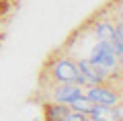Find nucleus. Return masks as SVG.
Returning <instances> with one entry per match:
<instances>
[{"label": "nucleus", "instance_id": "4", "mask_svg": "<svg viewBox=\"0 0 123 121\" xmlns=\"http://www.w3.org/2000/svg\"><path fill=\"white\" fill-rule=\"evenodd\" d=\"M84 96L97 105H119L121 103V92H119V88L111 86V82L84 86Z\"/></svg>", "mask_w": 123, "mask_h": 121}, {"label": "nucleus", "instance_id": "2", "mask_svg": "<svg viewBox=\"0 0 123 121\" xmlns=\"http://www.w3.org/2000/svg\"><path fill=\"white\" fill-rule=\"evenodd\" d=\"M49 72H51L49 78H51L53 82H74V84H78V86H86L82 74L78 72L76 60H72V57H68V56L53 60L51 66H49Z\"/></svg>", "mask_w": 123, "mask_h": 121}, {"label": "nucleus", "instance_id": "3", "mask_svg": "<svg viewBox=\"0 0 123 121\" xmlns=\"http://www.w3.org/2000/svg\"><path fill=\"white\" fill-rule=\"evenodd\" d=\"M76 66H78V72L82 74L86 86L88 84H103V82H113L115 80V72H109V70L101 68L98 64L90 62L88 57H78Z\"/></svg>", "mask_w": 123, "mask_h": 121}, {"label": "nucleus", "instance_id": "8", "mask_svg": "<svg viewBox=\"0 0 123 121\" xmlns=\"http://www.w3.org/2000/svg\"><path fill=\"white\" fill-rule=\"evenodd\" d=\"M109 41H111V45H113L115 53H117L119 57H123V25H121V21L115 23V31H113V35H111Z\"/></svg>", "mask_w": 123, "mask_h": 121}, {"label": "nucleus", "instance_id": "7", "mask_svg": "<svg viewBox=\"0 0 123 121\" xmlns=\"http://www.w3.org/2000/svg\"><path fill=\"white\" fill-rule=\"evenodd\" d=\"M113 31H115V21H97L92 25L94 39H111Z\"/></svg>", "mask_w": 123, "mask_h": 121}, {"label": "nucleus", "instance_id": "1", "mask_svg": "<svg viewBox=\"0 0 123 121\" xmlns=\"http://www.w3.org/2000/svg\"><path fill=\"white\" fill-rule=\"evenodd\" d=\"M86 57L94 64H98L101 68L109 70V72H119V68H121V57L115 53L109 39H97Z\"/></svg>", "mask_w": 123, "mask_h": 121}, {"label": "nucleus", "instance_id": "6", "mask_svg": "<svg viewBox=\"0 0 123 121\" xmlns=\"http://www.w3.org/2000/svg\"><path fill=\"white\" fill-rule=\"evenodd\" d=\"M43 109H45V119L49 121H66L68 113H70V105L64 103H47Z\"/></svg>", "mask_w": 123, "mask_h": 121}, {"label": "nucleus", "instance_id": "9", "mask_svg": "<svg viewBox=\"0 0 123 121\" xmlns=\"http://www.w3.org/2000/svg\"><path fill=\"white\" fill-rule=\"evenodd\" d=\"M66 121H88V113H82V111H74V109H70V113H68V119Z\"/></svg>", "mask_w": 123, "mask_h": 121}, {"label": "nucleus", "instance_id": "5", "mask_svg": "<svg viewBox=\"0 0 123 121\" xmlns=\"http://www.w3.org/2000/svg\"><path fill=\"white\" fill-rule=\"evenodd\" d=\"M49 90H51L49 95H51L53 103H64V105H70L74 99L84 95V86H78L74 82H53Z\"/></svg>", "mask_w": 123, "mask_h": 121}]
</instances>
